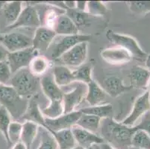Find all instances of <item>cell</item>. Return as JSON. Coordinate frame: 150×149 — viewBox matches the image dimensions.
Segmentation results:
<instances>
[{
  "label": "cell",
  "instance_id": "9a60e30c",
  "mask_svg": "<svg viewBox=\"0 0 150 149\" xmlns=\"http://www.w3.org/2000/svg\"><path fill=\"white\" fill-rule=\"evenodd\" d=\"M40 87L50 102H63L64 91L54 82L52 75L50 74L43 76L40 78Z\"/></svg>",
  "mask_w": 150,
  "mask_h": 149
},
{
  "label": "cell",
  "instance_id": "681fc988",
  "mask_svg": "<svg viewBox=\"0 0 150 149\" xmlns=\"http://www.w3.org/2000/svg\"><path fill=\"white\" fill-rule=\"evenodd\" d=\"M127 149H141V148H136V147H134V146L131 145L130 147L128 148Z\"/></svg>",
  "mask_w": 150,
  "mask_h": 149
},
{
  "label": "cell",
  "instance_id": "e575fe53",
  "mask_svg": "<svg viewBox=\"0 0 150 149\" xmlns=\"http://www.w3.org/2000/svg\"><path fill=\"white\" fill-rule=\"evenodd\" d=\"M22 128H23V123H20L17 121H12L8 128V138L11 145H15L16 143L20 142L21 137Z\"/></svg>",
  "mask_w": 150,
  "mask_h": 149
},
{
  "label": "cell",
  "instance_id": "bcb514c9",
  "mask_svg": "<svg viewBox=\"0 0 150 149\" xmlns=\"http://www.w3.org/2000/svg\"><path fill=\"white\" fill-rule=\"evenodd\" d=\"M6 2H4V1H0V10H2V7L4 6V5L5 4Z\"/></svg>",
  "mask_w": 150,
  "mask_h": 149
},
{
  "label": "cell",
  "instance_id": "b9f144b4",
  "mask_svg": "<svg viewBox=\"0 0 150 149\" xmlns=\"http://www.w3.org/2000/svg\"><path fill=\"white\" fill-rule=\"evenodd\" d=\"M65 5V8L67 9H76V1H65L64 2Z\"/></svg>",
  "mask_w": 150,
  "mask_h": 149
},
{
  "label": "cell",
  "instance_id": "db71d44e",
  "mask_svg": "<svg viewBox=\"0 0 150 149\" xmlns=\"http://www.w3.org/2000/svg\"><path fill=\"white\" fill-rule=\"evenodd\" d=\"M149 111H150V110H149Z\"/></svg>",
  "mask_w": 150,
  "mask_h": 149
},
{
  "label": "cell",
  "instance_id": "f1b7e54d",
  "mask_svg": "<svg viewBox=\"0 0 150 149\" xmlns=\"http://www.w3.org/2000/svg\"><path fill=\"white\" fill-rule=\"evenodd\" d=\"M38 136L40 138V144L36 149H58V143L49 130L40 126Z\"/></svg>",
  "mask_w": 150,
  "mask_h": 149
},
{
  "label": "cell",
  "instance_id": "e0dca14e",
  "mask_svg": "<svg viewBox=\"0 0 150 149\" xmlns=\"http://www.w3.org/2000/svg\"><path fill=\"white\" fill-rule=\"evenodd\" d=\"M128 77L130 81V87L132 89L145 90L149 80L150 71L140 66H134Z\"/></svg>",
  "mask_w": 150,
  "mask_h": 149
},
{
  "label": "cell",
  "instance_id": "ac0fdd59",
  "mask_svg": "<svg viewBox=\"0 0 150 149\" xmlns=\"http://www.w3.org/2000/svg\"><path fill=\"white\" fill-rule=\"evenodd\" d=\"M21 119L24 121H31L38 124L39 126L43 127L47 129L45 121V117L42 113L41 109L40 108L37 100L34 97L29 98L28 106L25 113H23Z\"/></svg>",
  "mask_w": 150,
  "mask_h": 149
},
{
  "label": "cell",
  "instance_id": "4dcf8cb0",
  "mask_svg": "<svg viewBox=\"0 0 150 149\" xmlns=\"http://www.w3.org/2000/svg\"><path fill=\"white\" fill-rule=\"evenodd\" d=\"M73 76L74 81L82 82L88 84L93 81L92 66L91 64H83L76 69L73 70Z\"/></svg>",
  "mask_w": 150,
  "mask_h": 149
},
{
  "label": "cell",
  "instance_id": "7a4b0ae2",
  "mask_svg": "<svg viewBox=\"0 0 150 149\" xmlns=\"http://www.w3.org/2000/svg\"><path fill=\"white\" fill-rule=\"evenodd\" d=\"M9 85L13 87L17 93L24 98L35 96L40 87V78L34 76L28 68H24L13 74Z\"/></svg>",
  "mask_w": 150,
  "mask_h": 149
},
{
  "label": "cell",
  "instance_id": "8d00e7d4",
  "mask_svg": "<svg viewBox=\"0 0 150 149\" xmlns=\"http://www.w3.org/2000/svg\"><path fill=\"white\" fill-rule=\"evenodd\" d=\"M131 11L138 14L150 12V1H132L126 2Z\"/></svg>",
  "mask_w": 150,
  "mask_h": 149
},
{
  "label": "cell",
  "instance_id": "6da1fadb",
  "mask_svg": "<svg viewBox=\"0 0 150 149\" xmlns=\"http://www.w3.org/2000/svg\"><path fill=\"white\" fill-rule=\"evenodd\" d=\"M99 131L105 143L116 149H127L132 145V138L135 130L110 117L102 119Z\"/></svg>",
  "mask_w": 150,
  "mask_h": 149
},
{
  "label": "cell",
  "instance_id": "816d5d0a",
  "mask_svg": "<svg viewBox=\"0 0 150 149\" xmlns=\"http://www.w3.org/2000/svg\"><path fill=\"white\" fill-rule=\"evenodd\" d=\"M93 146H94V148H95V149H100L98 145H93Z\"/></svg>",
  "mask_w": 150,
  "mask_h": 149
},
{
  "label": "cell",
  "instance_id": "7c38bea8",
  "mask_svg": "<svg viewBox=\"0 0 150 149\" xmlns=\"http://www.w3.org/2000/svg\"><path fill=\"white\" fill-rule=\"evenodd\" d=\"M2 44L10 53L32 47V38L21 32H9L3 35Z\"/></svg>",
  "mask_w": 150,
  "mask_h": 149
},
{
  "label": "cell",
  "instance_id": "74e56055",
  "mask_svg": "<svg viewBox=\"0 0 150 149\" xmlns=\"http://www.w3.org/2000/svg\"><path fill=\"white\" fill-rule=\"evenodd\" d=\"M11 76V70L7 61L0 62V84H9Z\"/></svg>",
  "mask_w": 150,
  "mask_h": 149
},
{
  "label": "cell",
  "instance_id": "277c9868",
  "mask_svg": "<svg viewBox=\"0 0 150 149\" xmlns=\"http://www.w3.org/2000/svg\"><path fill=\"white\" fill-rule=\"evenodd\" d=\"M91 39V35L83 34L65 36L57 35L47 52L50 53L52 60L59 59L63 54L69 51L73 46L82 42H88Z\"/></svg>",
  "mask_w": 150,
  "mask_h": 149
},
{
  "label": "cell",
  "instance_id": "5b68a950",
  "mask_svg": "<svg viewBox=\"0 0 150 149\" xmlns=\"http://www.w3.org/2000/svg\"><path fill=\"white\" fill-rule=\"evenodd\" d=\"M106 37L116 46L122 48L129 52L132 58L138 60L146 59L147 54L141 49L137 41L129 35H122L114 32L112 30H108L106 32Z\"/></svg>",
  "mask_w": 150,
  "mask_h": 149
},
{
  "label": "cell",
  "instance_id": "f35d334b",
  "mask_svg": "<svg viewBox=\"0 0 150 149\" xmlns=\"http://www.w3.org/2000/svg\"><path fill=\"white\" fill-rule=\"evenodd\" d=\"M140 122L133 127L134 130H142L148 133L150 136V111L147 112L144 117L140 119Z\"/></svg>",
  "mask_w": 150,
  "mask_h": 149
},
{
  "label": "cell",
  "instance_id": "ee69618b",
  "mask_svg": "<svg viewBox=\"0 0 150 149\" xmlns=\"http://www.w3.org/2000/svg\"><path fill=\"white\" fill-rule=\"evenodd\" d=\"M11 149H27V148L25 147V145L23 144L21 142H19V143L13 145V148H12Z\"/></svg>",
  "mask_w": 150,
  "mask_h": 149
},
{
  "label": "cell",
  "instance_id": "44dd1931",
  "mask_svg": "<svg viewBox=\"0 0 150 149\" xmlns=\"http://www.w3.org/2000/svg\"><path fill=\"white\" fill-rule=\"evenodd\" d=\"M108 94L104 89L96 81H92L88 84V93L85 100L88 102L90 106L103 105L106 101Z\"/></svg>",
  "mask_w": 150,
  "mask_h": 149
},
{
  "label": "cell",
  "instance_id": "d6a6232c",
  "mask_svg": "<svg viewBox=\"0 0 150 149\" xmlns=\"http://www.w3.org/2000/svg\"><path fill=\"white\" fill-rule=\"evenodd\" d=\"M43 117L47 119H55L64 113L63 102H50L48 106L41 110Z\"/></svg>",
  "mask_w": 150,
  "mask_h": 149
},
{
  "label": "cell",
  "instance_id": "8992f818",
  "mask_svg": "<svg viewBox=\"0 0 150 149\" xmlns=\"http://www.w3.org/2000/svg\"><path fill=\"white\" fill-rule=\"evenodd\" d=\"M73 88L68 92L64 91V113H70L76 110L83 101L86 98L88 93V84L82 82L74 81L72 83Z\"/></svg>",
  "mask_w": 150,
  "mask_h": 149
},
{
  "label": "cell",
  "instance_id": "52a82bcc",
  "mask_svg": "<svg viewBox=\"0 0 150 149\" xmlns=\"http://www.w3.org/2000/svg\"><path fill=\"white\" fill-rule=\"evenodd\" d=\"M150 110V93L146 90L139 95L132 105V110L128 117L121 123L129 127H134L144 115Z\"/></svg>",
  "mask_w": 150,
  "mask_h": 149
},
{
  "label": "cell",
  "instance_id": "2e32d148",
  "mask_svg": "<svg viewBox=\"0 0 150 149\" xmlns=\"http://www.w3.org/2000/svg\"><path fill=\"white\" fill-rule=\"evenodd\" d=\"M101 57L104 61L112 65L127 64L132 59L129 52L118 46L103 49L101 52Z\"/></svg>",
  "mask_w": 150,
  "mask_h": 149
},
{
  "label": "cell",
  "instance_id": "603a6c76",
  "mask_svg": "<svg viewBox=\"0 0 150 149\" xmlns=\"http://www.w3.org/2000/svg\"><path fill=\"white\" fill-rule=\"evenodd\" d=\"M23 2L20 1L6 2L2 7V14L6 22V27L10 26L17 21L23 10Z\"/></svg>",
  "mask_w": 150,
  "mask_h": 149
},
{
  "label": "cell",
  "instance_id": "d590c367",
  "mask_svg": "<svg viewBox=\"0 0 150 149\" xmlns=\"http://www.w3.org/2000/svg\"><path fill=\"white\" fill-rule=\"evenodd\" d=\"M107 12V7L99 1H90L87 5V13L91 16H102Z\"/></svg>",
  "mask_w": 150,
  "mask_h": 149
},
{
  "label": "cell",
  "instance_id": "d4e9b609",
  "mask_svg": "<svg viewBox=\"0 0 150 149\" xmlns=\"http://www.w3.org/2000/svg\"><path fill=\"white\" fill-rule=\"evenodd\" d=\"M58 145V149H73L76 147V139L71 129L51 132Z\"/></svg>",
  "mask_w": 150,
  "mask_h": 149
},
{
  "label": "cell",
  "instance_id": "7bdbcfd3",
  "mask_svg": "<svg viewBox=\"0 0 150 149\" xmlns=\"http://www.w3.org/2000/svg\"><path fill=\"white\" fill-rule=\"evenodd\" d=\"M100 149H116L115 148H114L113 146H111L110 145H109L108 143H102L100 145H98Z\"/></svg>",
  "mask_w": 150,
  "mask_h": 149
},
{
  "label": "cell",
  "instance_id": "ffe728a7",
  "mask_svg": "<svg viewBox=\"0 0 150 149\" xmlns=\"http://www.w3.org/2000/svg\"><path fill=\"white\" fill-rule=\"evenodd\" d=\"M106 93L111 97L119 96L123 93L132 90L130 86H125L122 81L117 76H108L104 80V87Z\"/></svg>",
  "mask_w": 150,
  "mask_h": 149
},
{
  "label": "cell",
  "instance_id": "4fadbf2b",
  "mask_svg": "<svg viewBox=\"0 0 150 149\" xmlns=\"http://www.w3.org/2000/svg\"><path fill=\"white\" fill-rule=\"evenodd\" d=\"M56 36L55 32L51 28L40 26L37 28L32 37V47L37 50L39 54L46 52Z\"/></svg>",
  "mask_w": 150,
  "mask_h": 149
},
{
  "label": "cell",
  "instance_id": "7402d4cb",
  "mask_svg": "<svg viewBox=\"0 0 150 149\" xmlns=\"http://www.w3.org/2000/svg\"><path fill=\"white\" fill-rule=\"evenodd\" d=\"M39 125L31 121H25L23 123L20 142L25 145L27 149H32L39 131Z\"/></svg>",
  "mask_w": 150,
  "mask_h": 149
},
{
  "label": "cell",
  "instance_id": "d6986e66",
  "mask_svg": "<svg viewBox=\"0 0 150 149\" xmlns=\"http://www.w3.org/2000/svg\"><path fill=\"white\" fill-rule=\"evenodd\" d=\"M52 30L58 36L74 35L79 34V28L67 16L66 13L58 16Z\"/></svg>",
  "mask_w": 150,
  "mask_h": 149
},
{
  "label": "cell",
  "instance_id": "7dc6e473",
  "mask_svg": "<svg viewBox=\"0 0 150 149\" xmlns=\"http://www.w3.org/2000/svg\"><path fill=\"white\" fill-rule=\"evenodd\" d=\"M146 89H147V91H149V92L150 93V78H149V80L148 81V84H147Z\"/></svg>",
  "mask_w": 150,
  "mask_h": 149
},
{
  "label": "cell",
  "instance_id": "5bb4252c",
  "mask_svg": "<svg viewBox=\"0 0 150 149\" xmlns=\"http://www.w3.org/2000/svg\"><path fill=\"white\" fill-rule=\"evenodd\" d=\"M73 134L76 139V144L84 149H87L95 145H100L104 143V139L99 134L94 133L85 129L74 125L71 128Z\"/></svg>",
  "mask_w": 150,
  "mask_h": 149
},
{
  "label": "cell",
  "instance_id": "f6af8a7d",
  "mask_svg": "<svg viewBox=\"0 0 150 149\" xmlns=\"http://www.w3.org/2000/svg\"><path fill=\"white\" fill-rule=\"evenodd\" d=\"M145 66L146 69H147L149 71H150V54H148V55L146 56V57Z\"/></svg>",
  "mask_w": 150,
  "mask_h": 149
},
{
  "label": "cell",
  "instance_id": "f907efd6",
  "mask_svg": "<svg viewBox=\"0 0 150 149\" xmlns=\"http://www.w3.org/2000/svg\"><path fill=\"white\" fill-rule=\"evenodd\" d=\"M73 149H84V148H81L80 147V146H76V147H75V148H73Z\"/></svg>",
  "mask_w": 150,
  "mask_h": 149
},
{
  "label": "cell",
  "instance_id": "30bf717a",
  "mask_svg": "<svg viewBox=\"0 0 150 149\" xmlns=\"http://www.w3.org/2000/svg\"><path fill=\"white\" fill-rule=\"evenodd\" d=\"M39 54V52L33 47L9 53L7 62L10 66L12 75L20 69L28 68L32 59Z\"/></svg>",
  "mask_w": 150,
  "mask_h": 149
},
{
  "label": "cell",
  "instance_id": "f546056e",
  "mask_svg": "<svg viewBox=\"0 0 150 149\" xmlns=\"http://www.w3.org/2000/svg\"><path fill=\"white\" fill-rule=\"evenodd\" d=\"M12 122V116L8 110L3 106H0V132L3 135L5 141L11 145L8 138V128Z\"/></svg>",
  "mask_w": 150,
  "mask_h": 149
},
{
  "label": "cell",
  "instance_id": "60d3db41",
  "mask_svg": "<svg viewBox=\"0 0 150 149\" xmlns=\"http://www.w3.org/2000/svg\"><path fill=\"white\" fill-rule=\"evenodd\" d=\"M87 5L88 2L86 1H76V9L81 12H87Z\"/></svg>",
  "mask_w": 150,
  "mask_h": 149
},
{
  "label": "cell",
  "instance_id": "9c48e42d",
  "mask_svg": "<svg viewBox=\"0 0 150 149\" xmlns=\"http://www.w3.org/2000/svg\"><path fill=\"white\" fill-rule=\"evenodd\" d=\"M88 54V42H82L73 46L65 52L59 59L64 66L78 68L82 66L87 60Z\"/></svg>",
  "mask_w": 150,
  "mask_h": 149
},
{
  "label": "cell",
  "instance_id": "4316f807",
  "mask_svg": "<svg viewBox=\"0 0 150 149\" xmlns=\"http://www.w3.org/2000/svg\"><path fill=\"white\" fill-rule=\"evenodd\" d=\"M79 110L81 112V113L93 115L103 119L111 117V115L113 113V106L110 104H103V105H96V106L83 107Z\"/></svg>",
  "mask_w": 150,
  "mask_h": 149
},
{
  "label": "cell",
  "instance_id": "cb8c5ba5",
  "mask_svg": "<svg viewBox=\"0 0 150 149\" xmlns=\"http://www.w3.org/2000/svg\"><path fill=\"white\" fill-rule=\"evenodd\" d=\"M52 76L54 82L61 88L67 87L74 82L73 70H71L66 66L61 65L54 66Z\"/></svg>",
  "mask_w": 150,
  "mask_h": 149
},
{
  "label": "cell",
  "instance_id": "836d02e7",
  "mask_svg": "<svg viewBox=\"0 0 150 149\" xmlns=\"http://www.w3.org/2000/svg\"><path fill=\"white\" fill-rule=\"evenodd\" d=\"M66 14L78 28L85 25L89 21L90 15L87 12H81L76 9H67Z\"/></svg>",
  "mask_w": 150,
  "mask_h": 149
},
{
  "label": "cell",
  "instance_id": "8fae6325",
  "mask_svg": "<svg viewBox=\"0 0 150 149\" xmlns=\"http://www.w3.org/2000/svg\"><path fill=\"white\" fill-rule=\"evenodd\" d=\"M80 110H75L68 113H64L63 115L55 119L45 118V121L47 127V130L50 132H57L63 130L71 129L81 116Z\"/></svg>",
  "mask_w": 150,
  "mask_h": 149
},
{
  "label": "cell",
  "instance_id": "484cf974",
  "mask_svg": "<svg viewBox=\"0 0 150 149\" xmlns=\"http://www.w3.org/2000/svg\"><path fill=\"white\" fill-rule=\"evenodd\" d=\"M50 61L47 57L43 55H38L31 61L28 66L30 72L34 76L40 78L49 70L50 67Z\"/></svg>",
  "mask_w": 150,
  "mask_h": 149
},
{
  "label": "cell",
  "instance_id": "f5cc1de1",
  "mask_svg": "<svg viewBox=\"0 0 150 149\" xmlns=\"http://www.w3.org/2000/svg\"><path fill=\"white\" fill-rule=\"evenodd\" d=\"M87 149H95V148H94V146L93 145V146H91V147L88 148H87Z\"/></svg>",
  "mask_w": 150,
  "mask_h": 149
},
{
  "label": "cell",
  "instance_id": "ab89813d",
  "mask_svg": "<svg viewBox=\"0 0 150 149\" xmlns=\"http://www.w3.org/2000/svg\"><path fill=\"white\" fill-rule=\"evenodd\" d=\"M9 52L8 51V49L2 44L0 43V62L2 61H6L8 57Z\"/></svg>",
  "mask_w": 150,
  "mask_h": 149
},
{
  "label": "cell",
  "instance_id": "83f0119b",
  "mask_svg": "<svg viewBox=\"0 0 150 149\" xmlns=\"http://www.w3.org/2000/svg\"><path fill=\"white\" fill-rule=\"evenodd\" d=\"M101 121H102V119L99 117L93 116V115L82 113L76 122V125L83 129L91 131L92 133H97L99 130V127H100Z\"/></svg>",
  "mask_w": 150,
  "mask_h": 149
},
{
  "label": "cell",
  "instance_id": "c3c4849f",
  "mask_svg": "<svg viewBox=\"0 0 150 149\" xmlns=\"http://www.w3.org/2000/svg\"><path fill=\"white\" fill-rule=\"evenodd\" d=\"M2 39H3V35L0 33V43H2Z\"/></svg>",
  "mask_w": 150,
  "mask_h": 149
},
{
  "label": "cell",
  "instance_id": "ba28073f",
  "mask_svg": "<svg viewBox=\"0 0 150 149\" xmlns=\"http://www.w3.org/2000/svg\"><path fill=\"white\" fill-rule=\"evenodd\" d=\"M41 26L40 16L36 7L29 5L23 8L17 21L5 28V31H12L20 28H39Z\"/></svg>",
  "mask_w": 150,
  "mask_h": 149
},
{
  "label": "cell",
  "instance_id": "3957f363",
  "mask_svg": "<svg viewBox=\"0 0 150 149\" xmlns=\"http://www.w3.org/2000/svg\"><path fill=\"white\" fill-rule=\"evenodd\" d=\"M28 100L22 98L13 87L9 84H0V106L6 107L11 116L18 110L20 117L25 113Z\"/></svg>",
  "mask_w": 150,
  "mask_h": 149
},
{
  "label": "cell",
  "instance_id": "1f68e13d",
  "mask_svg": "<svg viewBox=\"0 0 150 149\" xmlns=\"http://www.w3.org/2000/svg\"><path fill=\"white\" fill-rule=\"evenodd\" d=\"M131 145L141 149H150V136L142 130H136L132 138Z\"/></svg>",
  "mask_w": 150,
  "mask_h": 149
}]
</instances>
